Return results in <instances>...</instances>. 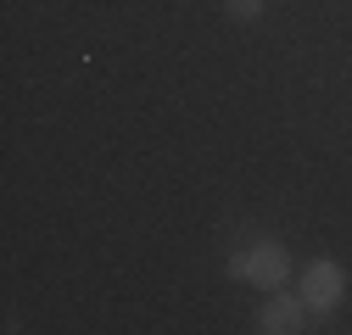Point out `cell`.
<instances>
[{
  "label": "cell",
  "mask_w": 352,
  "mask_h": 335,
  "mask_svg": "<svg viewBox=\"0 0 352 335\" xmlns=\"http://www.w3.org/2000/svg\"><path fill=\"white\" fill-rule=\"evenodd\" d=\"M230 279H246V285H263V290H280L291 279V251L280 240H252L241 251H230Z\"/></svg>",
  "instance_id": "obj_1"
},
{
  "label": "cell",
  "mask_w": 352,
  "mask_h": 335,
  "mask_svg": "<svg viewBox=\"0 0 352 335\" xmlns=\"http://www.w3.org/2000/svg\"><path fill=\"white\" fill-rule=\"evenodd\" d=\"M341 297H346V274L330 257H314V263L302 268V302L314 308V313H336Z\"/></svg>",
  "instance_id": "obj_2"
},
{
  "label": "cell",
  "mask_w": 352,
  "mask_h": 335,
  "mask_svg": "<svg viewBox=\"0 0 352 335\" xmlns=\"http://www.w3.org/2000/svg\"><path fill=\"white\" fill-rule=\"evenodd\" d=\"M307 313H314V308H307L302 297L274 290V302L257 313V330H263V335H291V330H307Z\"/></svg>",
  "instance_id": "obj_3"
},
{
  "label": "cell",
  "mask_w": 352,
  "mask_h": 335,
  "mask_svg": "<svg viewBox=\"0 0 352 335\" xmlns=\"http://www.w3.org/2000/svg\"><path fill=\"white\" fill-rule=\"evenodd\" d=\"M224 12H230L235 23H257V17H263V0H224Z\"/></svg>",
  "instance_id": "obj_4"
}]
</instances>
